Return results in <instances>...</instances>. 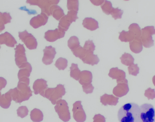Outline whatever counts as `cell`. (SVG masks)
<instances>
[{
    "mask_svg": "<svg viewBox=\"0 0 155 122\" xmlns=\"http://www.w3.org/2000/svg\"><path fill=\"white\" fill-rule=\"evenodd\" d=\"M140 115V106L135 103L130 102L119 109L117 117L119 122H142Z\"/></svg>",
    "mask_w": 155,
    "mask_h": 122,
    "instance_id": "1",
    "label": "cell"
},
{
    "mask_svg": "<svg viewBox=\"0 0 155 122\" xmlns=\"http://www.w3.org/2000/svg\"><path fill=\"white\" fill-rule=\"evenodd\" d=\"M28 85L26 83L18 82L17 87L9 90L12 100L20 103L28 100L32 96V93Z\"/></svg>",
    "mask_w": 155,
    "mask_h": 122,
    "instance_id": "2",
    "label": "cell"
},
{
    "mask_svg": "<svg viewBox=\"0 0 155 122\" xmlns=\"http://www.w3.org/2000/svg\"><path fill=\"white\" fill-rule=\"evenodd\" d=\"M65 93L64 85L59 84L55 88H48L45 92V98L48 99L54 105L58 101L61 99Z\"/></svg>",
    "mask_w": 155,
    "mask_h": 122,
    "instance_id": "3",
    "label": "cell"
},
{
    "mask_svg": "<svg viewBox=\"0 0 155 122\" xmlns=\"http://www.w3.org/2000/svg\"><path fill=\"white\" fill-rule=\"evenodd\" d=\"M140 118L142 122H155V109L149 103H144L140 106Z\"/></svg>",
    "mask_w": 155,
    "mask_h": 122,
    "instance_id": "4",
    "label": "cell"
},
{
    "mask_svg": "<svg viewBox=\"0 0 155 122\" xmlns=\"http://www.w3.org/2000/svg\"><path fill=\"white\" fill-rule=\"evenodd\" d=\"M56 104L54 109L60 119L64 122L68 121L71 119V116L67 102L64 100L60 99Z\"/></svg>",
    "mask_w": 155,
    "mask_h": 122,
    "instance_id": "5",
    "label": "cell"
},
{
    "mask_svg": "<svg viewBox=\"0 0 155 122\" xmlns=\"http://www.w3.org/2000/svg\"><path fill=\"white\" fill-rule=\"evenodd\" d=\"M78 11L74 10L69 11L67 14L64 15L60 20L58 26L59 30L67 31L73 22H75L78 18L77 16Z\"/></svg>",
    "mask_w": 155,
    "mask_h": 122,
    "instance_id": "6",
    "label": "cell"
},
{
    "mask_svg": "<svg viewBox=\"0 0 155 122\" xmlns=\"http://www.w3.org/2000/svg\"><path fill=\"white\" fill-rule=\"evenodd\" d=\"M140 39L143 45L146 48H150L154 45V40L152 35L155 34L153 26H148L142 29Z\"/></svg>",
    "mask_w": 155,
    "mask_h": 122,
    "instance_id": "7",
    "label": "cell"
},
{
    "mask_svg": "<svg viewBox=\"0 0 155 122\" xmlns=\"http://www.w3.org/2000/svg\"><path fill=\"white\" fill-rule=\"evenodd\" d=\"M59 0H28L26 2L30 5L38 6L41 9V12L46 14L48 16H50V9L51 7L54 5H57Z\"/></svg>",
    "mask_w": 155,
    "mask_h": 122,
    "instance_id": "8",
    "label": "cell"
},
{
    "mask_svg": "<svg viewBox=\"0 0 155 122\" xmlns=\"http://www.w3.org/2000/svg\"><path fill=\"white\" fill-rule=\"evenodd\" d=\"M18 37L26 47L30 50L36 49L38 43L36 39L25 30L22 32H18Z\"/></svg>",
    "mask_w": 155,
    "mask_h": 122,
    "instance_id": "9",
    "label": "cell"
},
{
    "mask_svg": "<svg viewBox=\"0 0 155 122\" xmlns=\"http://www.w3.org/2000/svg\"><path fill=\"white\" fill-rule=\"evenodd\" d=\"M15 50V61L16 65L20 68L23 65L27 62L25 53V50L23 44L16 45Z\"/></svg>",
    "mask_w": 155,
    "mask_h": 122,
    "instance_id": "10",
    "label": "cell"
},
{
    "mask_svg": "<svg viewBox=\"0 0 155 122\" xmlns=\"http://www.w3.org/2000/svg\"><path fill=\"white\" fill-rule=\"evenodd\" d=\"M20 69L18 74V82H24L29 85L30 82L29 77L32 69L31 65L27 62Z\"/></svg>",
    "mask_w": 155,
    "mask_h": 122,
    "instance_id": "11",
    "label": "cell"
},
{
    "mask_svg": "<svg viewBox=\"0 0 155 122\" xmlns=\"http://www.w3.org/2000/svg\"><path fill=\"white\" fill-rule=\"evenodd\" d=\"M81 102V101H77L73 104V117L77 122H83L86 119V115Z\"/></svg>",
    "mask_w": 155,
    "mask_h": 122,
    "instance_id": "12",
    "label": "cell"
},
{
    "mask_svg": "<svg viewBox=\"0 0 155 122\" xmlns=\"http://www.w3.org/2000/svg\"><path fill=\"white\" fill-rule=\"evenodd\" d=\"M43 56L42 62L46 65H49L53 62V59L56 53L55 48L51 46H46L43 50Z\"/></svg>",
    "mask_w": 155,
    "mask_h": 122,
    "instance_id": "13",
    "label": "cell"
},
{
    "mask_svg": "<svg viewBox=\"0 0 155 122\" xmlns=\"http://www.w3.org/2000/svg\"><path fill=\"white\" fill-rule=\"evenodd\" d=\"M47 81L42 79H38L34 82L33 88L35 95L39 94L45 97V93L46 90L48 88L47 84Z\"/></svg>",
    "mask_w": 155,
    "mask_h": 122,
    "instance_id": "14",
    "label": "cell"
},
{
    "mask_svg": "<svg viewBox=\"0 0 155 122\" xmlns=\"http://www.w3.org/2000/svg\"><path fill=\"white\" fill-rule=\"evenodd\" d=\"M48 16L45 13L41 12L31 18L30 24L34 28H37L42 26L44 25L47 23Z\"/></svg>",
    "mask_w": 155,
    "mask_h": 122,
    "instance_id": "15",
    "label": "cell"
},
{
    "mask_svg": "<svg viewBox=\"0 0 155 122\" xmlns=\"http://www.w3.org/2000/svg\"><path fill=\"white\" fill-rule=\"evenodd\" d=\"M65 32L60 30L58 28L54 30H48L45 33L44 38L49 42H53L58 39L64 37Z\"/></svg>",
    "mask_w": 155,
    "mask_h": 122,
    "instance_id": "16",
    "label": "cell"
},
{
    "mask_svg": "<svg viewBox=\"0 0 155 122\" xmlns=\"http://www.w3.org/2000/svg\"><path fill=\"white\" fill-rule=\"evenodd\" d=\"M17 42L14 37L9 33L5 32L0 35V44H5L7 46L14 47Z\"/></svg>",
    "mask_w": 155,
    "mask_h": 122,
    "instance_id": "17",
    "label": "cell"
},
{
    "mask_svg": "<svg viewBox=\"0 0 155 122\" xmlns=\"http://www.w3.org/2000/svg\"><path fill=\"white\" fill-rule=\"evenodd\" d=\"M118 98L112 95L105 93L100 97V102L104 106L107 105L115 106L118 102Z\"/></svg>",
    "mask_w": 155,
    "mask_h": 122,
    "instance_id": "18",
    "label": "cell"
},
{
    "mask_svg": "<svg viewBox=\"0 0 155 122\" xmlns=\"http://www.w3.org/2000/svg\"><path fill=\"white\" fill-rule=\"evenodd\" d=\"M92 79L91 72L88 70H84L81 72L78 82L82 86H86L91 84Z\"/></svg>",
    "mask_w": 155,
    "mask_h": 122,
    "instance_id": "19",
    "label": "cell"
},
{
    "mask_svg": "<svg viewBox=\"0 0 155 122\" xmlns=\"http://www.w3.org/2000/svg\"><path fill=\"white\" fill-rule=\"evenodd\" d=\"M84 27L90 30L93 31L99 28L98 23L95 19L91 18H86L83 21Z\"/></svg>",
    "mask_w": 155,
    "mask_h": 122,
    "instance_id": "20",
    "label": "cell"
},
{
    "mask_svg": "<svg viewBox=\"0 0 155 122\" xmlns=\"http://www.w3.org/2000/svg\"><path fill=\"white\" fill-rule=\"evenodd\" d=\"M12 100L11 94L9 90L1 95L0 97V105L3 108L7 109L9 108Z\"/></svg>",
    "mask_w": 155,
    "mask_h": 122,
    "instance_id": "21",
    "label": "cell"
},
{
    "mask_svg": "<svg viewBox=\"0 0 155 122\" xmlns=\"http://www.w3.org/2000/svg\"><path fill=\"white\" fill-rule=\"evenodd\" d=\"M50 15L58 21L60 20L64 15L63 10L59 6L54 5L50 9Z\"/></svg>",
    "mask_w": 155,
    "mask_h": 122,
    "instance_id": "22",
    "label": "cell"
},
{
    "mask_svg": "<svg viewBox=\"0 0 155 122\" xmlns=\"http://www.w3.org/2000/svg\"><path fill=\"white\" fill-rule=\"evenodd\" d=\"M128 29V31L134 39L140 38L142 30L138 24L132 23L129 26Z\"/></svg>",
    "mask_w": 155,
    "mask_h": 122,
    "instance_id": "23",
    "label": "cell"
},
{
    "mask_svg": "<svg viewBox=\"0 0 155 122\" xmlns=\"http://www.w3.org/2000/svg\"><path fill=\"white\" fill-rule=\"evenodd\" d=\"M129 46L131 50L133 52L138 53L143 50V44L140 38H136L129 42Z\"/></svg>",
    "mask_w": 155,
    "mask_h": 122,
    "instance_id": "24",
    "label": "cell"
},
{
    "mask_svg": "<svg viewBox=\"0 0 155 122\" xmlns=\"http://www.w3.org/2000/svg\"><path fill=\"white\" fill-rule=\"evenodd\" d=\"M81 60L84 63L91 65L92 66L97 64L100 60L97 55L90 53H86L85 57Z\"/></svg>",
    "mask_w": 155,
    "mask_h": 122,
    "instance_id": "25",
    "label": "cell"
},
{
    "mask_svg": "<svg viewBox=\"0 0 155 122\" xmlns=\"http://www.w3.org/2000/svg\"><path fill=\"white\" fill-rule=\"evenodd\" d=\"M12 18L9 13L0 12V31L5 28V24L11 22Z\"/></svg>",
    "mask_w": 155,
    "mask_h": 122,
    "instance_id": "26",
    "label": "cell"
},
{
    "mask_svg": "<svg viewBox=\"0 0 155 122\" xmlns=\"http://www.w3.org/2000/svg\"><path fill=\"white\" fill-rule=\"evenodd\" d=\"M30 117L33 122H40L43 120V114L39 109L34 108L31 112Z\"/></svg>",
    "mask_w": 155,
    "mask_h": 122,
    "instance_id": "27",
    "label": "cell"
},
{
    "mask_svg": "<svg viewBox=\"0 0 155 122\" xmlns=\"http://www.w3.org/2000/svg\"><path fill=\"white\" fill-rule=\"evenodd\" d=\"M70 69V76L76 80H79L81 72L78 68V64L72 63Z\"/></svg>",
    "mask_w": 155,
    "mask_h": 122,
    "instance_id": "28",
    "label": "cell"
},
{
    "mask_svg": "<svg viewBox=\"0 0 155 122\" xmlns=\"http://www.w3.org/2000/svg\"><path fill=\"white\" fill-rule=\"evenodd\" d=\"M71 51L74 56L81 59L85 57L86 54L85 50L80 45L78 47L71 50Z\"/></svg>",
    "mask_w": 155,
    "mask_h": 122,
    "instance_id": "29",
    "label": "cell"
},
{
    "mask_svg": "<svg viewBox=\"0 0 155 122\" xmlns=\"http://www.w3.org/2000/svg\"><path fill=\"white\" fill-rule=\"evenodd\" d=\"M68 45L71 50H73L80 45L79 39L76 36L71 37L68 41Z\"/></svg>",
    "mask_w": 155,
    "mask_h": 122,
    "instance_id": "30",
    "label": "cell"
},
{
    "mask_svg": "<svg viewBox=\"0 0 155 122\" xmlns=\"http://www.w3.org/2000/svg\"><path fill=\"white\" fill-rule=\"evenodd\" d=\"M68 62L65 58L61 57L57 60L54 65L59 70H64L68 66Z\"/></svg>",
    "mask_w": 155,
    "mask_h": 122,
    "instance_id": "31",
    "label": "cell"
},
{
    "mask_svg": "<svg viewBox=\"0 0 155 122\" xmlns=\"http://www.w3.org/2000/svg\"><path fill=\"white\" fill-rule=\"evenodd\" d=\"M119 34V39L122 42H130L134 40L128 31L123 30Z\"/></svg>",
    "mask_w": 155,
    "mask_h": 122,
    "instance_id": "32",
    "label": "cell"
},
{
    "mask_svg": "<svg viewBox=\"0 0 155 122\" xmlns=\"http://www.w3.org/2000/svg\"><path fill=\"white\" fill-rule=\"evenodd\" d=\"M101 6L103 11L107 15H109L111 13L113 8L111 3L107 0H104Z\"/></svg>",
    "mask_w": 155,
    "mask_h": 122,
    "instance_id": "33",
    "label": "cell"
},
{
    "mask_svg": "<svg viewBox=\"0 0 155 122\" xmlns=\"http://www.w3.org/2000/svg\"><path fill=\"white\" fill-rule=\"evenodd\" d=\"M122 72V70L119 69L117 67L112 68L110 70L108 75L113 79H117V82L119 80L120 74Z\"/></svg>",
    "mask_w": 155,
    "mask_h": 122,
    "instance_id": "34",
    "label": "cell"
},
{
    "mask_svg": "<svg viewBox=\"0 0 155 122\" xmlns=\"http://www.w3.org/2000/svg\"><path fill=\"white\" fill-rule=\"evenodd\" d=\"M95 47L92 40H89L85 41L83 48L85 50L86 53L93 54V52L95 50Z\"/></svg>",
    "mask_w": 155,
    "mask_h": 122,
    "instance_id": "35",
    "label": "cell"
},
{
    "mask_svg": "<svg viewBox=\"0 0 155 122\" xmlns=\"http://www.w3.org/2000/svg\"><path fill=\"white\" fill-rule=\"evenodd\" d=\"M121 62L123 64L128 65L131 62H133L134 59L130 53L125 52L120 58Z\"/></svg>",
    "mask_w": 155,
    "mask_h": 122,
    "instance_id": "36",
    "label": "cell"
},
{
    "mask_svg": "<svg viewBox=\"0 0 155 122\" xmlns=\"http://www.w3.org/2000/svg\"><path fill=\"white\" fill-rule=\"evenodd\" d=\"M79 2L78 0H68L67 1V7L69 11L78 10Z\"/></svg>",
    "mask_w": 155,
    "mask_h": 122,
    "instance_id": "37",
    "label": "cell"
},
{
    "mask_svg": "<svg viewBox=\"0 0 155 122\" xmlns=\"http://www.w3.org/2000/svg\"><path fill=\"white\" fill-rule=\"evenodd\" d=\"M17 111L18 116L23 118L28 115V110L26 106H22L19 107Z\"/></svg>",
    "mask_w": 155,
    "mask_h": 122,
    "instance_id": "38",
    "label": "cell"
},
{
    "mask_svg": "<svg viewBox=\"0 0 155 122\" xmlns=\"http://www.w3.org/2000/svg\"><path fill=\"white\" fill-rule=\"evenodd\" d=\"M123 11L118 8H113L110 14L112 15V17L115 20L117 19H120L122 18Z\"/></svg>",
    "mask_w": 155,
    "mask_h": 122,
    "instance_id": "39",
    "label": "cell"
},
{
    "mask_svg": "<svg viewBox=\"0 0 155 122\" xmlns=\"http://www.w3.org/2000/svg\"><path fill=\"white\" fill-rule=\"evenodd\" d=\"M83 91L86 94L92 93L94 89V87L91 84L86 86H82Z\"/></svg>",
    "mask_w": 155,
    "mask_h": 122,
    "instance_id": "40",
    "label": "cell"
},
{
    "mask_svg": "<svg viewBox=\"0 0 155 122\" xmlns=\"http://www.w3.org/2000/svg\"><path fill=\"white\" fill-rule=\"evenodd\" d=\"M93 122H105V118L103 115L100 114H96L93 118Z\"/></svg>",
    "mask_w": 155,
    "mask_h": 122,
    "instance_id": "41",
    "label": "cell"
},
{
    "mask_svg": "<svg viewBox=\"0 0 155 122\" xmlns=\"http://www.w3.org/2000/svg\"><path fill=\"white\" fill-rule=\"evenodd\" d=\"M6 81L4 78L2 77H0V90L3 88H4L6 84Z\"/></svg>",
    "mask_w": 155,
    "mask_h": 122,
    "instance_id": "42",
    "label": "cell"
},
{
    "mask_svg": "<svg viewBox=\"0 0 155 122\" xmlns=\"http://www.w3.org/2000/svg\"><path fill=\"white\" fill-rule=\"evenodd\" d=\"M104 1V0H90L93 4L96 6L101 5Z\"/></svg>",
    "mask_w": 155,
    "mask_h": 122,
    "instance_id": "43",
    "label": "cell"
}]
</instances>
